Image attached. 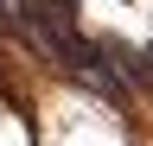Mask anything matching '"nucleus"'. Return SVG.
Returning <instances> with one entry per match:
<instances>
[{"instance_id":"obj_1","label":"nucleus","mask_w":153,"mask_h":146,"mask_svg":"<svg viewBox=\"0 0 153 146\" xmlns=\"http://www.w3.org/2000/svg\"><path fill=\"white\" fill-rule=\"evenodd\" d=\"M0 19H13V0H0Z\"/></svg>"}]
</instances>
